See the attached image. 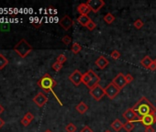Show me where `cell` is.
I'll use <instances>...</instances> for the list:
<instances>
[{"label": "cell", "mask_w": 156, "mask_h": 132, "mask_svg": "<svg viewBox=\"0 0 156 132\" xmlns=\"http://www.w3.org/2000/svg\"><path fill=\"white\" fill-rule=\"evenodd\" d=\"M132 109L138 114L140 117L150 115V114H156V107L145 96L141 97L132 107Z\"/></svg>", "instance_id": "1"}, {"label": "cell", "mask_w": 156, "mask_h": 132, "mask_svg": "<svg viewBox=\"0 0 156 132\" xmlns=\"http://www.w3.org/2000/svg\"><path fill=\"white\" fill-rule=\"evenodd\" d=\"M56 84H57V83H56V81L49 75V73H45V75L38 81V85L41 88V89L46 93H52L53 96L59 102V104L61 106H63L60 99L58 98V96L56 95V94L53 91V88L56 86Z\"/></svg>", "instance_id": "2"}, {"label": "cell", "mask_w": 156, "mask_h": 132, "mask_svg": "<svg viewBox=\"0 0 156 132\" xmlns=\"http://www.w3.org/2000/svg\"><path fill=\"white\" fill-rule=\"evenodd\" d=\"M32 50H33L32 46L25 39L20 40L15 45V47H14V51L21 58H26L32 51Z\"/></svg>", "instance_id": "3"}, {"label": "cell", "mask_w": 156, "mask_h": 132, "mask_svg": "<svg viewBox=\"0 0 156 132\" xmlns=\"http://www.w3.org/2000/svg\"><path fill=\"white\" fill-rule=\"evenodd\" d=\"M105 94L109 98V99H114L117 97V95H119V94L120 93V89L115 84H113L112 82L109 83L105 88Z\"/></svg>", "instance_id": "4"}, {"label": "cell", "mask_w": 156, "mask_h": 132, "mask_svg": "<svg viewBox=\"0 0 156 132\" xmlns=\"http://www.w3.org/2000/svg\"><path fill=\"white\" fill-rule=\"evenodd\" d=\"M89 94L96 101H100L103 98V96L106 95L105 89L100 84H97L96 86H95V87L92 88V89H90L89 90Z\"/></svg>", "instance_id": "5"}, {"label": "cell", "mask_w": 156, "mask_h": 132, "mask_svg": "<svg viewBox=\"0 0 156 132\" xmlns=\"http://www.w3.org/2000/svg\"><path fill=\"white\" fill-rule=\"evenodd\" d=\"M141 123L143 126L146 127H152L153 124L156 123V114H150L144 116H141L140 117V119L137 121Z\"/></svg>", "instance_id": "6"}, {"label": "cell", "mask_w": 156, "mask_h": 132, "mask_svg": "<svg viewBox=\"0 0 156 132\" xmlns=\"http://www.w3.org/2000/svg\"><path fill=\"white\" fill-rule=\"evenodd\" d=\"M123 117L127 120V122H137L139 119H140V116H138V114L131 108H129L127 109L123 114H122Z\"/></svg>", "instance_id": "7"}, {"label": "cell", "mask_w": 156, "mask_h": 132, "mask_svg": "<svg viewBox=\"0 0 156 132\" xmlns=\"http://www.w3.org/2000/svg\"><path fill=\"white\" fill-rule=\"evenodd\" d=\"M86 3L90 7L91 11H93L94 13L100 11V9L105 6V2L103 0H88Z\"/></svg>", "instance_id": "8"}, {"label": "cell", "mask_w": 156, "mask_h": 132, "mask_svg": "<svg viewBox=\"0 0 156 132\" xmlns=\"http://www.w3.org/2000/svg\"><path fill=\"white\" fill-rule=\"evenodd\" d=\"M82 77H83V75L81 73V72L79 70H75L69 75V80L71 81V83H72L74 85L79 86L82 83Z\"/></svg>", "instance_id": "9"}, {"label": "cell", "mask_w": 156, "mask_h": 132, "mask_svg": "<svg viewBox=\"0 0 156 132\" xmlns=\"http://www.w3.org/2000/svg\"><path fill=\"white\" fill-rule=\"evenodd\" d=\"M32 100L39 107H42L43 106H45V104L48 102V97H47V95H45V94H43L42 92H39L33 97Z\"/></svg>", "instance_id": "10"}, {"label": "cell", "mask_w": 156, "mask_h": 132, "mask_svg": "<svg viewBox=\"0 0 156 132\" xmlns=\"http://www.w3.org/2000/svg\"><path fill=\"white\" fill-rule=\"evenodd\" d=\"M112 83L115 84L120 90H122L123 88L128 84L127 81H126V78H125V75H123L122 72H119V75H117L115 76V78L112 80Z\"/></svg>", "instance_id": "11"}, {"label": "cell", "mask_w": 156, "mask_h": 132, "mask_svg": "<svg viewBox=\"0 0 156 132\" xmlns=\"http://www.w3.org/2000/svg\"><path fill=\"white\" fill-rule=\"evenodd\" d=\"M87 72L89 73V76H90V82H89V84L87 85V87L89 88V90H90V89H92L93 87L99 84V83H100L101 80H100V77H99L93 70H89V71H87Z\"/></svg>", "instance_id": "12"}, {"label": "cell", "mask_w": 156, "mask_h": 132, "mask_svg": "<svg viewBox=\"0 0 156 132\" xmlns=\"http://www.w3.org/2000/svg\"><path fill=\"white\" fill-rule=\"evenodd\" d=\"M59 24L64 29V31H69V29L71 28V27L73 26V19H71L69 16H67V15H65V16L60 20Z\"/></svg>", "instance_id": "13"}, {"label": "cell", "mask_w": 156, "mask_h": 132, "mask_svg": "<svg viewBox=\"0 0 156 132\" xmlns=\"http://www.w3.org/2000/svg\"><path fill=\"white\" fill-rule=\"evenodd\" d=\"M95 64L98 67V69H100V70H104L108 64H109V62H108V60L106 58V57H104V56H99L96 60V62H95Z\"/></svg>", "instance_id": "14"}, {"label": "cell", "mask_w": 156, "mask_h": 132, "mask_svg": "<svg viewBox=\"0 0 156 132\" xmlns=\"http://www.w3.org/2000/svg\"><path fill=\"white\" fill-rule=\"evenodd\" d=\"M77 11L80 15H87L88 16V14L91 12V9L87 3H82L77 7Z\"/></svg>", "instance_id": "15"}, {"label": "cell", "mask_w": 156, "mask_h": 132, "mask_svg": "<svg viewBox=\"0 0 156 132\" xmlns=\"http://www.w3.org/2000/svg\"><path fill=\"white\" fill-rule=\"evenodd\" d=\"M92 19L87 16V15H80V16L77 18V22L81 25V26H83V27H84L86 28L87 25H88V23L91 21Z\"/></svg>", "instance_id": "16"}, {"label": "cell", "mask_w": 156, "mask_h": 132, "mask_svg": "<svg viewBox=\"0 0 156 132\" xmlns=\"http://www.w3.org/2000/svg\"><path fill=\"white\" fill-rule=\"evenodd\" d=\"M75 109H76V111H77L79 114L84 115V114H86V113L87 112L88 107H87V105L84 102H80L79 104L75 107Z\"/></svg>", "instance_id": "17"}, {"label": "cell", "mask_w": 156, "mask_h": 132, "mask_svg": "<svg viewBox=\"0 0 156 132\" xmlns=\"http://www.w3.org/2000/svg\"><path fill=\"white\" fill-rule=\"evenodd\" d=\"M123 123L121 122V120L120 119H115L114 121H113L112 123H111V128L114 129L115 131H117V132H119L120 130H121V128H123Z\"/></svg>", "instance_id": "18"}, {"label": "cell", "mask_w": 156, "mask_h": 132, "mask_svg": "<svg viewBox=\"0 0 156 132\" xmlns=\"http://www.w3.org/2000/svg\"><path fill=\"white\" fill-rule=\"evenodd\" d=\"M152 58L150 56H145L143 60L140 61V64L143 65L145 69H149V67L151 66V64L152 63Z\"/></svg>", "instance_id": "19"}, {"label": "cell", "mask_w": 156, "mask_h": 132, "mask_svg": "<svg viewBox=\"0 0 156 132\" xmlns=\"http://www.w3.org/2000/svg\"><path fill=\"white\" fill-rule=\"evenodd\" d=\"M115 19H116V18H115V16L113 14H111V13H107V15H105V17H104V21L107 23V24H111V23H113L115 21Z\"/></svg>", "instance_id": "20"}, {"label": "cell", "mask_w": 156, "mask_h": 132, "mask_svg": "<svg viewBox=\"0 0 156 132\" xmlns=\"http://www.w3.org/2000/svg\"><path fill=\"white\" fill-rule=\"evenodd\" d=\"M71 51L74 54H78L82 51V47L78 42H74L72 47H71Z\"/></svg>", "instance_id": "21"}, {"label": "cell", "mask_w": 156, "mask_h": 132, "mask_svg": "<svg viewBox=\"0 0 156 132\" xmlns=\"http://www.w3.org/2000/svg\"><path fill=\"white\" fill-rule=\"evenodd\" d=\"M7 64H8V60L7 59V57L0 53V70L4 69Z\"/></svg>", "instance_id": "22"}, {"label": "cell", "mask_w": 156, "mask_h": 132, "mask_svg": "<svg viewBox=\"0 0 156 132\" xmlns=\"http://www.w3.org/2000/svg\"><path fill=\"white\" fill-rule=\"evenodd\" d=\"M134 123L133 122H126L123 125V129L126 132H131L134 129Z\"/></svg>", "instance_id": "23"}, {"label": "cell", "mask_w": 156, "mask_h": 132, "mask_svg": "<svg viewBox=\"0 0 156 132\" xmlns=\"http://www.w3.org/2000/svg\"><path fill=\"white\" fill-rule=\"evenodd\" d=\"M89 82H90V76H89V73L87 72H84V75H83V77H82V83L87 86V85L89 84Z\"/></svg>", "instance_id": "24"}, {"label": "cell", "mask_w": 156, "mask_h": 132, "mask_svg": "<svg viewBox=\"0 0 156 132\" xmlns=\"http://www.w3.org/2000/svg\"><path fill=\"white\" fill-rule=\"evenodd\" d=\"M133 26H134V28H137V29H140L141 28H143V26H144V22L141 20V19H136L135 21H134V23H133Z\"/></svg>", "instance_id": "25"}, {"label": "cell", "mask_w": 156, "mask_h": 132, "mask_svg": "<svg viewBox=\"0 0 156 132\" xmlns=\"http://www.w3.org/2000/svg\"><path fill=\"white\" fill-rule=\"evenodd\" d=\"M77 129V128L75 127V125H74L73 123H69L66 127H65V131L66 132H75Z\"/></svg>", "instance_id": "26"}, {"label": "cell", "mask_w": 156, "mask_h": 132, "mask_svg": "<svg viewBox=\"0 0 156 132\" xmlns=\"http://www.w3.org/2000/svg\"><path fill=\"white\" fill-rule=\"evenodd\" d=\"M63 65L62 63H58V62H55V63H52V68L55 72H59V71H61V70L63 69Z\"/></svg>", "instance_id": "27"}, {"label": "cell", "mask_w": 156, "mask_h": 132, "mask_svg": "<svg viewBox=\"0 0 156 132\" xmlns=\"http://www.w3.org/2000/svg\"><path fill=\"white\" fill-rule=\"evenodd\" d=\"M67 61V57L64 54H60L57 58H56V62H58L62 64H63Z\"/></svg>", "instance_id": "28"}, {"label": "cell", "mask_w": 156, "mask_h": 132, "mask_svg": "<svg viewBox=\"0 0 156 132\" xmlns=\"http://www.w3.org/2000/svg\"><path fill=\"white\" fill-rule=\"evenodd\" d=\"M110 56H111V58L112 59H114V60H119V59L120 58V53H119V51H117V50H114L111 53H110Z\"/></svg>", "instance_id": "29"}, {"label": "cell", "mask_w": 156, "mask_h": 132, "mask_svg": "<svg viewBox=\"0 0 156 132\" xmlns=\"http://www.w3.org/2000/svg\"><path fill=\"white\" fill-rule=\"evenodd\" d=\"M62 41L63 42V44H65V45H69V44L72 42V38L68 35H64L62 39Z\"/></svg>", "instance_id": "30"}, {"label": "cell", "mask_w": 156, "mask_h": 132, "mask_svg": "<svg viewBox=\"0 0 156 132\" xmlns=\"http://www.w3.org/2000/svg\"><path fill=\"white\" fill-rule=\"evenodd\" d=\"M96 24L93 21V20H91L89 23H88V25L86 27L88 31H94V29L96 28Z\"/></svg>", "instance_id": "31"}, {"label": "cell", "mask_w": 156, "mask_h": 132, "mask_svg": "<svg viewBox=\"0 0 156 132\" xmlns=\"http://www.w3.org/2000/svg\"><path fill=\"white\" fill-rule=\"evenodd\" d=\"M0 28H1L2 31H9L10 27H9V24L3 23V24H1V26H0Z\"/></svg>", "instance_id": "32"}, {"label": "cell", "mask_w": 156, "mask_h": 132, "mask_svg": "<svg viewBox=\"0 0 156 132\" xmlns=\"http://www.w3.org/2000/svg\"><path fill=\"white\" fill-rule=\"evenodd\" d=\"M24 117H26V119H27L28 120H29V121H31V122L34 119V116H33L31 112H28V113L24 116Z\"/></svg>", "instance_id": "33"}, {"label": "cell", "mask_w": 156, "mask_h": 132, "mask_svg": "<svg viewBox=\"0 0 156 132\" xmlns=\"http://www.w3.org/2000/svg\"><path fill=\"white\" fill-rule=\"evenodd\" d=\"M80 132H94V131H93V129H92L90 127H88V126H84V127L80 130Z\"/></svg>", "instance_id": "34"}, {"label": "cell", "mask_w": 156, "mask_h": 132, "mask_svg": "<svg viewBox=\"0 0 156 132\" xmlns=\"http://www.w3.org/2000/svg\"><path fill=\"white\" fill-rule=\"evenodd\" d=\"M20 123L23 125V126H25V127H28L30 124H31V121H29L28 120L26 117H23V119H21V121H20Z\"/></svg>", "instance_id": "35"}, {"label": "cell", "mask_w": 156, "mask_h": 132, "mask_svg": "<svg viewBox=\"0 0 156 132\" xmlns=\"http://www.w3.org/2000/svg\"><path fill=\"white\" fill-rule=\"evenodd\" d=\"M125 78H126V81H127V84H131L132 81H133V76L131 75H127L126 76H125Z\"/></svg>", "instance_id": "36"}, {"label": "cell", "mask_w": 156, "mask_h": 132, "mask_svg": "<svg viewBox=\"0 0 156 132\" xmlns=\"http://www.w3.org/2000/svg\"><path fill=\"white\" fill-rule=\"evenodd\" d=\"M149 69H150L151 71H155V70H156V64H155L154 62H152V63L151 64V66L149 67Z\"/></svg>", "instance_id": "37"}, {"label": "cell", "mask_w": 156, "mask_h": 132, "mask_svg": "<svg viewBox=\"0 0 156 132\" xmlns=\"http://www.w3.org/2000/svg\"><path fill=\"white\" fill-rule=\"evenodd\" d=\"M145 132H154V128L152 127H146Z\"/></svg>", "instance_id": "38"}, {"label": "cell", "mask_w": 156, "mask_h": 132, "mask_svg": "<svg viewBox=\"0 0 156 132\" xmlns=\"http://www.w3.org/2000/svg\"><path fill=\"white\" fill-rule=\"evenodd\" d=\"M4 125H5V121L1 119V117H0V128H1Z\"/></svg>", "instance_id": "39"}, {"label": "cell", "mask_w": 156, "mask_h": 132, "mask_svg": "<svg viewBox=\"0 0 156 132\" xmlns=\"http://www.w3.org/2000/svg\"><path fill=\"white\" fill-rule=\"evenodd\" d=\"M4 110H5V109H4L3 106H2V105H0V115H1V114L4 112Z\"/></svg>", "instance_id": "40"}, {"label": "cell", "mask_w": 156, "mask_h": 132, "mask_svg": "<svg viewBox=\"0 0 156 132\" xmlns=\"http://www.w3.org/2000/svg\"><path fill=\"white\" fill-rule=\"evenodd\" d=\"M44 132H52V130H50V129H47V130H45Z\"/></svg>", "instance_id": "41"}, {"label": "cell", "mask_w": 156, "mask_h": 132, "mask_svg": "<svg viewBox=\"0 0 156 132\" xmlns=\"http://www.w3.org/2000/svg\"><path fill=\"white\" fill-rule=\"evenodd\" d=\"M104 132H111V131H110L109 129H106V130H105Z\"/></svg>", "instance_id": "42"}, {"label": "cell", "mask_w": 156, "mask_h": 132, "mask_svg": "<svg viewBox=\"0 0 156 132\" xmlns=\"http://www.w3.org/2000/svg\"><path fill=\"white\" fill-rule=\"evenodd\" d=\"M153 62H154V63H155V64H156V58H155V60H154Z\"/></svg>", "instance_id": "43"}]
</instances>
